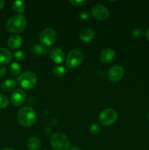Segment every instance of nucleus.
<instances>
[{
  "label": "nucleus",
  "mask_w": 149,
  "mask_h": 150,
  "mask_svg": "<svg viewBox=\"0 0 149 150\" xmlns=\"http://www.w3.org/2000/svg\"><path fill=\"white\" fill-rule=\"evenodd\" d=\"M86 2V0H70V3L74 6H80Z\"/></svg>",
  "instance_id": "obj_26"
},
{
  "label": "nucleus",
  "mask_w": 149,
  "mask_h": 150,
  "mask_svg": "<svg viewBox=\"0 0 149 150\" xmlns=\"http://www.w3.org/2000/svg\"><path fill=\"white\" fill-rule=\"evenodd\" d=\"M100 126L98 124H93L92 125H91L90 127V133L92 135H96L98 133H99L100 131Z\"/></svg>",
  "instance_id": "obj_24"
},
{
  "label": "nucleus",
  "mask_w": 149,
  "mask_h": 150,
  "mask_svg": "<svg viewBox=\"0 0 149 150\" xmlns=\"http://www.w3.org/2000/svg\"><path fill=\"white\" fill-rule=\"evenodd\" d=\"M56 40V34L51 28L44 29L39 35V41L41 45L45 47H49L55 42Z\"/></svg>",
  "instance_id": "obj_7"
},
{
  "label": "nucleus",
  "mask_w": 149,
  "mask_h": 150,
  "mask_svg": "<svg viewBox=\"0 0 149 150\" xmlns=\"http://www.w3.org/2000/svg\"><path fill=\"white\" fill-rule=\"evenodd\" d=\"M145 38H147L148 40H149V28L147 29V31L145 32Z\"/></svg>",
  "instance_id": "obj_31"
},
{
  "label": "nucleus",
  "mask_w": 149,
  "mask_h": 150,
  "mask_svg": "<svg viewBox=\"0 0 149 150\" xmlns=\"http://www.w3.org/2000/svg\"><path fill=\"white\" fill-rule=\"evenodd\" d=\"M16 86V83L13 79H7L4 81L1 84V88L4 92H10L13 90Z\"/></svg>",
  "instance_id": "obj_18"
},
{
  "label": "nucleus",
  "mask_w": 149,
  "mask_h": 150,
  "mask_svg": "<svg viewBox=\"0 0 149 150\" xmlns=\"http://www.w3.org/2000/svg\"><path fill=\"white\" fill-rule=\"evenodd\" d=\"M50 56L53 61L56 63H62L65 59V55L64 53L61 48H53L50 51Z\"/></svg>",
  "instance_id": "obj_11"
},
{
  "label": "nucleus",
  "mask_w": 149,
  "mask_h": 150,
  "mask_svg": "<svg viewBox=\"0 0 149 150\" xmlns=\"http://www.w3.org/2000/svg\"><path fill=\"white\" fill-rule=\"evenodd\" d=\"M21 67L20 64L17 62H13L9 66V71L13 76H18L21 72Z\"/></svg>",
  "instance_id": "obj_21"
},
{
  "label": "nucleus",
  "mask_w": 149,
  "mask_h": 150,
  "mask_svg": "<svg viewBox=\"0 0 149 150\" xmlns=\"http://www.w3.org/2000/svg\"><path fill=\"white\" fill-rule=\"evenodd\" d=\"M79 17L82 20H87L89 18V14L87 11H83L82 13H80L79 15Z\"/></svg>",
  "instance_id": "obj_27"
},
{
  "label": "nucleus",
  "mask_w": 149,
  "mask_h": 150,
  "mask_svg": "<svg viewBox=\"0 0 149 150\" xmlns=\"http://www.w3.org/2000/svg\"><path fill=\"white\" fill-rule=\"evenodd\" d=\"M67 70L65 67L61 65H56L53 67V73L56 77H63L67 73Z\"/></svg>",
  "instance_id": "obj_20"
},
{
  "label": "nucleus",
  "mask_w": 149,
  "mask_h": 150,
  "mask_svg": "<svg viewBox=\"0 0 149 150\" xmlns=\"http://www.w3.org/2000/svg\"><path fill=\"white\" fill-rule=\"evenodd\" d=\"M70 150H82V149L81 148H80L79 146H77V145H73V146L71 147V149H70Z\"/></svg>",
  "instance_id": "obj_29"
},
{
  "label": "nucleus",
  "mask_w": 149,
  "mask_h": 150,
  "mask_svg": "<svg viewBox=\"0 0 149 150\" xmlns=\"http://www.w3.org/2000/svg\"><path fill=\"white\" fill-rule=\"evenodd\" d=\"M118 119V114L115 110L107 108L102 111L99 116V120L102 125L109 126L115 122Z\"/></svg>",
  "instance_id": "obj_6"
},
{
  "label": "nucleus",
  "mask_w": 149,
  "mask_h": 150,
  "mask_svg": "<svg viewBox=\"0 0 149 150\" xmlns=\"http://www.w3.org/2000/svg\"><path fill=\"white\" fill-rule=\"evenodd\" d=\"M124 75V69L121 66H114L108 70L107 76L110 81L116 82L121 80Z\"/></svg>",
  "instance_id": "obj_9"
},
{
  "label": "nucleus",
  "mask_w": 149,
  "mask_h": 150,
  "mask_svg": "<svg viewBox=\"0 0 149 150\" xmlns=\"http://www.w3.org/2000/svg\"><path fill=\"white\" fill-rule=\"evenodd\" d=\"M12 59V54L9 50L4 48H0V64H8Z\"/></svg>",
  "instance_id": "obj_15"
},
{
  "label": "nucleus",
  "mask_w": 149,
  "mask_h": 150,
  "mask_svg": "<svg viewBox=\"0 0 149 150\" xmlns=\"http://www.w3.org/2000/svg\"><path fill=\"white\" fill-rule=\"evenodd\" d=\"M18 121L23 127H30L34 124L37 115L35 111L31 107H23L20 108L17 114Z\"/></svg>",
  "instance_id": "obj_1"
},
{
  "label": "nucleus",
  "mask_w": 149,
  "mask_h": 150,
  "mask_svg": "<svg viewBox=\"0 0 149 150\" xmlns=\"http://www.w3.org/2000/svg\"><path fill=\"white\" fill-rule=\"evenodd\" d=\"M143 35H144L143 31L139 28H136L131 31V36L134 38H141L143 36Z\"/></svg>",
  "instance_id": "obj_23"
},
{
  "label": "nucleus",
  "mask_w": 149,
  "mask_h": 150,
  "mask_svg": "<svg viewBox=\"0 0 149 150\" xmlns=\"http://www.w3.org/2000/svg\"><path fill=\"white\" fill-rule=\"evenodd\" d=\"M43 150H47V149H43Z\"/></svg>",
  "instance_id": "obj_34"
},
{
  "label": "nucleus",
  "mask_w": 149,
  "mask_h": 150,
  "mask_svg": "<svg viewBox=\"0 0 149 150\" xmlns=\"http://www.w3.org/2000/svg\"><path fill=\"white\" fill-rule=\"evenodd\" d=\"M6 74V68L4 66L0 65V79L4 77Z\"/></svg>",
  "instance_id": "obj_28"
},
{
  "label": "nucleus",
  "mask_w": 149,
  "mask_h": 150,
  "mask_svg": "<svg viewBox=\"0 0 149 150\" xmlns=\"http://www.w3.org/2000/svg\"><path fill=\"white\" fill-rule=\"evenodd\" d=\"M27 26V21L25 16L22 15H15L12 16L6 23L7 31L12 33H19L24 30Z\"/></svg>",
  "instance_id": "obj_2"
},
{
  "label": "nucleus",
  "mask_w": 149,
  "mask_h": 150,
  "mask_svg": "<svg viewBox=\"0 0 149 150\" xmlns=\"http://www.w3.org/2000/svg\"><path fill=\"white\" fill-rule=\"evenodd\" d=\"M3 150H14L13 148H10V147H7V148H4Z\"/></svg>",
  "instance_id": "obj_32"
},
{
  "label": "nucleus",
  "mask_w": 149,
  "mask_h": 150,
  "mask_svg": "<svg viewBox=\"0 0 149 150\" xmlns=\"http://www.w3.org/2000/svg\"><path fill=\"white\" fill-rule=\"evenodd\" d=\"M32 54L35 56H41V55H46L48 53V49L47 47L43 46L40 44H35L32 46Z\"/></svg>",
  "instance_id": "obj_16"
},
{
  "label": "nucleus",
  "mask_w": 149,
  "mask_h": 150,
  "mask_svg": "<svg viewBox=\"0 0 149 150\" xmlns=\"http://www.w3.org/2000/svg\"><path fill=\"white\" fill-rule=\"evenodd\" d=\"M92 15L96 19L99 21L106 20L109 16V11L105 6L102 4H96L92 7Z\"/></svg>",
  "instance_id": "obj_8"
},
{
  "label": "nucleus",
  "mask_w": 149,
  "mask_h": 150,
  "mask_svg": "<svg viewBox=\"0 0 149 150\" xmlns=\"http://www.w3.org/2000/svg\"><path fill=\"white\" fill-rule=\"evenodd\" d=\"M4 5V1H3V0H0V10H1V9L3 8Z\"/></svg>",
  "instance_id": "obj_30"
},
{
  "label": "nucleus",
  "mask_w": 149,
  "mask_h": 150,
  "mask_svg": "<svg viewBox=\"0 0 149 150\" xmlns=\"http://www.w3.org/2000/svg\"><path fill=\"white\" fill-rule=\"evenodd\" d=\"M51 144L53 150H69L70 140L64 133H56L51 137Z\"/></svg>",
  "instance_id": "obj_3"
},
{
  "label": "nucleus",
  "mask_w": 149,
  "mask_h": 150,
  "mask_svg": "<svg viewBox=\"0 0 149 150\" xmlns=\"http://www.w3.org/2000/svg\"><path fill=\"white\" fill-rule=\"evenodd\" d=\"M37 78L35 73L32 71H26L22 73L18 79L19 86L25 89H31L35 86Z\"/></svg>",
  "instance_id": "obj_4"
},
{
  "label": "nucleus",
  "mask_w": 149,
  "mask_h": 150,
  "mask_svg": "<svg viewBox=\"0 0 149 150\" xmlns=\"http://www.w3.org/2000/svg\"><path fill=\"white\" fill-rule=\"evenodd\" d=\"M26 99V92L20 89L15 90L11 95V102L15 106L23 105Z\"/></svg>",
  "instance_id": "obj_10"
},
{
  "label": "nucleus",
  "mask_w": 149,
  "mask_h": 150,
  "mask_svg": "<svg viewBox=\"0 0 149 150\" xmlns=\"http://www.w3.org/2000/svg\"><path fill=\"white\" fill-rule=\"evenodd\" d=\"M83 53L78 50H72L68 54L66 60V64L70 68H74L82 64L83 61Z\"/></svg>",
  "instance_id": "obj_5"
},
{
  "label": "nucleus",
  "mask_w": 149,
  "mask_h": 150,
  "mask_svg": "<svg viewBox=\"0 0 149 150\" xmlns=\"http://www.w3.org/2000/svg\"><path fill=\"white\" fill-rule=\"evenodd\" d=\"M94 37V32L90 28H86L83 29L81 32H80V39L83 42H89L91 40H93Z\"/></svg>",
  "instance_id": "obj_14"
},
{
  "label": "nucleus",
  "mask_w": 149,
  "mask_h": 150,
  "mask_svg": "<svg viewBox=\"0 0 149 150\" xmlns=\"http://www.w3.org/2000/svg\"><path fill=\"white\" fill-rule=\"evenodd\" d=\"M27 146L29 150H39L41 148V142L38 138L31 137L27 142Z\"/></svg>",
  "instance_id": "obj_17"
},
{
  "label": "nucleus",
  "mask_w": 149,
  "mask_h": 150,
  "mask_svg": "<svg viewBox=\"0 0 149 150\" xmlns=\"http://www.w3.org/2000/svg\"><path fill=\"white\" fill-rule=\"evenodd\" d=\"M22 42H23V40H22L21 37L17 35H13L8 38L7 45L13 49H16L22 45Z\"/></svg>",
  "instance_id": "obj_13"
},
{
  "label": "nucleus",
  "mask_w": 149,
  "mask_h": 150,
  "mask_svg": "<svg viewBox=\"0 0 149 150\" xmlns=\"http://www.w3.org/2000/svg\"><path fill=\"white\" fill-rule=\"evenodd\" d=\"M148 119H149V112H148Z\"/></svg>",
  "instance_id": "obj_33"
},
{
  "label": "nucleus",
  "mask_w": 149,
  "mask_h": 150,
  "mask_svg": "<svg viewBox=\"0 0 149 150\" xmlns=\"http://www.w3.org/2000/svg\"><path fill=\"white\" fill-rule=\"evenodd\" d=\"M12 7L15 12L18 13H23L26 8L25 3L23 1H15L12 4Z\"/></svg>",
  "instance_id": "obj_19"
},
{
  "label": "nucleus",
  "mask_w": 149,
  "mask_h": 150,
  "mask_svg": "<svg viewBox=\"0 0 149 150\" xmlns=\"http://www.w3.org/2000/svg\"><path fill=\"white\" fill-rule=\"evenodd\" d=\"M115 57V53L114 50L112 48H105L102 51L100 54V59L101 61L105 64L110 63L111 62L113 61Z\"/></svg>",
  "instance_id": "obj_12"
},
{
  "label": "nucleus",
  "mask_w": 149,
  "mask_h": 150,
  "mask_svg": "<svg viewBox=\"0 0 149 150\" xmlns=\"http://www.w3.org/2000/svg\"><path fill=\"white\" fill-rule=\"evenodd\" d=\"M9 99L6 95L0 94V108H4L8 105Z\"/></svg>",
  "instance_id": "obj_22"
},
{
  "label": "nucleus",
  "mask_w": 149,
  "mask_h": 150,
  "mask_svg": "<svg viewBox=\"0 0 149 150\" xmlns=\"http://www.w3.org/2000/svg\"><path fill=\"white\" fill-rule=\"evenodd\" d=\"M14 58L15 59L19 60H23L25 58V53L23 51H17L14 53Z\"/></svg>",
  "instance_id": "obj_25"
}]
</instances>
